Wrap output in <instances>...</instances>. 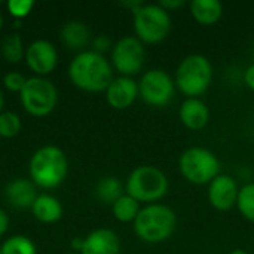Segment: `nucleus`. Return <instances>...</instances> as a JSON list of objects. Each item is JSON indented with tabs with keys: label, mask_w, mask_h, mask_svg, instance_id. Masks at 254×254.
I'll return each mask as SVG.
<instances>
[{
	"label": "nucleus",
	"mask_w": 254,
	"mask_h": 254,
	"mask_svg": "<svg viewBox=\"0 0 254 254\" xmlns=\"http://www.w3.org/2000/svg\"><path fill=\"white\" fill-rule=\"evenodd\" d=\"M132 228L137 238L143 243L161 244L168 241L176 232L177 214L165 204H147L141 207Z\"/></svg>",
	"instance_id": "f03ea898"
},
{
	"label": "nucleus",
	"mask_w": 254,
	"mask_h": 254,
	"mask_svg": "<svg viewBox=\"0 0 254 254\" xmlns=\"http://www.w3.org/2000/svg\"><path fill=\"white\" fill-rule=\"evenodd\" d=\"M25 82H27V79L21 73H18V71H9L4 76V79H3L4 86L9 91H12V92H21L24 85H25Z\"/></svg>",
	"instance_id": "bb28decb"
},
{
	"label": "nucleus",
	"mask_w": 254,
	"mask_h": 254,
	"mask_svg": "<svg viewBox=\"0 0 254 254\" xmlns=\"http://www.w3.org/2000/svg\"><path fill=\"white\" fill-rule=\"evenodd\" d=\"M228 254H250V253H249V252H246V250H243V249H235V250L229 252Z\"/></svg>",
	"instance_id": "473e14b6"
},
{
	"label": "nucleus",
	"mask_w": 254,
	"mask_h": 254,
	"mask_svg": "<svg viewBox=\"0 0 254 254\" xmlns=\"http://www.w3.org/2000/svg\"><path fill=\"white\" fill-rule=\"evenodd\" d=\"M174 77L164 68L146 70L138 80V95L150 107H165L174 98Z\"/></svg>",
	"instance_id": "6e6552de"
},
{
	"label": "nucleus",
	"mask_w": 254,
	"mask_h": 254,
	"mask_svg": "<svg viewBox=\"0 0 254 254\" xmlns=\"http://www.w3.org/2000/svg\"><path fill=\"white\" fill-rule=\"evenodd\" d=\"M0 254H1V249H0Z\"/></svg>",
	"instance_id": "c9c22d12"
},
{
	"label": "nucleus",
	"mask_w": 254,
	"mask_h": 254,
	"mask_svg": "<svg viewBox=\"0 0 254 254\" xmlns=\"http://www.w3.org/2000/svg\"><path fill=\"white\" fill-rule=\"evenodd\" d=\"M7 228H9V217H7V214L0 208V237L7 231Z\"/></svg>",
	"instance_id": "7c9ffc66"
},
{
	"label": "nucleus",
	"mask_w": 254,
	"mask_h": 254,
	"mask_svg": "<svg viewBox=\"0 0 254 254\" xmlns=\"http://www.w3.org/2000/svg\"><path fill=\"white\" fill-rule=\"evenodd\" d=\"M31 211L42 223H55L63 216L61 202L51 195H39L31 207Z\"/></svg>",
	"instance_id": "a211bd4d"
},
{
	"label": "nucleus",
	"mask_w": 254,
	"mask_h": 254,
	"mask_svg": "<svg viewBox=\"0 0 254 254\" xmlns=\"http://www.w3.org/2000/svg\"><path fill=\"white\" fill-rule=\"evenodd\" d=\"M25 61L27 65L42 77L43 74H49L51 71H54L58 61V52L51 42L40 39L33 42L27 48Z\"/></svg>",
	"instance_id": "f8f14e48"
},
{
	"label": "nucleus",
	"mask_w": 254,
	"mask_h": 254,
	"mask_svg": "<svg viewBox=\"0 0 254 254\" xmlns=\"http://www.w3.org/2000/svg\"><path fill=\"white\" fill-rule=\"evenodd\" d=\"M37 196L36 185L27 179H15L4 188V199L15 208H31Z\"/></svg>",
	"instance_id": "dca6fc26"
},
{
	"label": "nucleus",
	"mask_w": 254,
	"mask_h": 254,
	"mask_svg": "<svg viewBox=\"0 0 254 254\" xmlns=\"http://www.w3.org/2000/svg\"><path fill=\"white\" fill-rule=\"evenodd\" d=\"M132 27L135 37L144 45L161 43L171 33V13L159 3H143L132 12Z\"/></svg>",
	"instance_id": "0eeeda50"
},
{
	"label": "nucleus",
	"mask_w": 254,
	"mask_h": 254,
	"mask_svg": "<svg viewBox=\"0 0 254 254\" xmlns=\"http://www.w3.org/2000/svg\"><path fill=\"white\" fill-rule=\"evenodd\" d=\"M243 79H244L246 86H247L249 89L254 91V63H252V64L244 70V76H243Z\"/></svg>",
	"instance_id": "c85d7f7f"
},
{
	"label": "nucleus",
	"mask_w": 254,
	"mask_h": 254,
	"mask_svg": "<svg viewBox=\"0 0 254 254\" xmlns=\"http://www.w3.org/2000/svg\"><path fill=\"white\" fill-rule=\"evenodd\" d=\"M3 106H4V97H3V92H1V89H0V112H1V109H3Z\"/></svg>",
	"instance_id": "72a5a7b5"
},
{
	"label": "nucleus",
	"mask_w": 254,
	"mask_h": 254,
	"mask_svg": "<svg viewBox=\"0 0 254 254\" xmlns=\"http://www.w3.org/2000/svg\"><path fill=\"white\" fill-rule=\"evenodd\" d=\"M68 77L74 86L86 92H106L113 77L112 63L95 51H82L68 65Z\"/></svg>",
	"instance_id": "f257e3e1"
},
{
	"label": "nucleus",
	"mask_w": 254,
	"mask_h": 254,
	"mask_svg": "<svg viewBox=\"0 0 254 254\" xmlns=\"http://www.w3.org/2000/svg\"><path fill=\"white\" fill-rule=\"evenodd\" d=\"M214 77V68L208 57L189 54L177 65L174 82L177 91L186 98H201L208 91Z\"/></svg>",
	"instance_id": "7ed1b4c3"
},
{
	"label": "nucleus",
	"mask_w": 254,
	"mask_h": 254,
	"mask_svg": "<svg viewBox=\"0 0 254 254\" xmlns=\"http://www.w3.org/2000/svg\"><path fill=\"white\" fill-rule=\"evenodd\" d=\"M240 186L229 174H219L207 188V199L217 211H229L237 207Z\"/></svg>",
	"instance_id": "9b49d317"
},
{
	"label": "nucleus",
	"mask_w": 254,
	"mask_h": 254,
	"mask_svg": "<svg viewBox=\"0 0 254 254\" xmlns=\"http://www.w3.org/2000/svg\"><path fill=\"white\" fill-rule=\"evenodd\" d=\"M192 18L201 25H216L223 16V3L219 0H192L189 3Z\"/></svg>",
	"instance_id": "f3484780"
},
{
	"label": "nucleus",
	"mask_w": 254,
	"mask_h": 254,
	"mask_svg": "<svg viewBox=\"0 0 254 254\" xmlns=\"http://www.w3.org/2000/svg\"><path fill=\"white\" fill-rule=\"evenodd\" d=\"M92 45H94V51L98 52V54H101V55L104 52H107L110 48H113L112 40L107 36H97V37H94Z\"/></svg>",
	"instance_id": "cd10ccee"
},
{
	"label": "nucleus",
	"mask_w": 254,
	"mask_h": 254,
	"mask_svg": "<svg viewBox=\"0 0 254 254\" xmlns=\"http://www.w3.org/2000/svg\"><path fill=\"white\" fill-rule=\"evenodd\" d=\"M82 247H83V238H74V240L71 241V249H73V250L80 252Z\"/></svg>",
	"instance_id": "2f4dec72"
},
{
	"label": "nucleus",
	"mask_w": 254,
	"mask_h": 254,
	"mask_svg": "<svg viewBox=\"0 0 254 254\" xmlns=\"http://www.w3.org/2000/svg\"><path fill=\"white\" fill-rule=\"evenodd\" d=\"M159 4H161L165 10H168V12L171 13L173 10L183 7V6H185V1H183V0H162V1H159Z\"/></svg>",
	"instance_id": "c756f323"
},
{
	"label": "nucleus",
	"mask_w": 254,
	"mask_h": 254,
	"mask_svg": "<svg viewBox=\"0 0 254 254\" xmlns=\"http://www.w3.org/2000/svg\"><path fill=\"white\" fill-rule=\"evenodd\" d=\"M125 193V185L113 176H107L103 177L94 189V195L95 198L106 205H113L122 195Z\"/></svg>",
	"instance_id": "aec40b11"
},
{
	"label": "nucleus",
	"mask_w": 254,
	"mask_h": 254,
	"mask_svg": "<svg viewBox=\"0 0 254 254\" xmlns=\"http://www.w3.org/2000/svg\"><path fill=\"white\" fill-rule=\"evenodd\" d=\"M1 54L3 57L15 64L18 61L22 60V55H24V49H22V39L18 36V34H10L7 36L3 43H1Z\"/></svg>",
	"instance_id": "b1692460"
},
{
	"label": "nucleus",
	"mask_w": 254,
	"mask_h": 254,
	"mask_svg": "<svg viewBox=\"0 0 254 254\" xmlns=\"http://www.w3.org/2000/svg\"><path fill=\"white\" fill-rule=\"evenodd\" d=\"M1 27H3V16H1V13H0V30H1Z\"/></svg>",
	"instance_id": "f704fd0d"
},
{
	"label": "nucleus",
	"mask_w": 254,
	"mask_h": 254,
	"mask_svg": "<svg viewBox=\"0 0 254 254\" xmlns=\"http://www.w3.org/2000/svg\"><path fill=\"white\" fill-rule=\"evenodd\" d=\"M80 254H121V240L112 229H95L83 238Z\"/></svg>",
	"instance_id": "2eb2a0df"
},
{
	"label": "nucleus",
	"mask_w": 254,
	"mask_h": 254,
	"mask_svg": "<svg viewBox=\"0 0 254 254\" xmlns=\"http://www.w3.org/2000/svg\"><path fill=\"white\" fill-rule=\"evenodd\" d=\"M61 40L71 49H83L91 42V31L82 21H70L61 30Z\"/></svg>",
	"instance_id": "6ab92c4d"
},
{
	"label": "nucleus",
	"mask_w": 254,
	"mask_h": 254,
	"mask_svg": "<svg viewBox=\"0 0 254 254\" xmlns=\"http://www.w3.org/2000/svg\"><path fill=\"white\" fill-rule=\"evenodd\" d=\"M112 67L119 76L134 77L143 71L146 63L144 43L135 36L121 37L112 48Z\"/></svg>",
	"instance_id": "9d476101"
},
{
	"label": "nucleus",
	"mask_w": 254,
	"mask_h": 254,
	"mask_svg": "<svg viewBox=\"0 0 254 254\" xmlns=\"http://www.w3.org/2000/svg\"><path fill=\"white\" fill-rule=\"evenodd\" d=\"M179 119L185 128L201 131L210 122V109L201 98H185L179 107Z\"/></svg>",
	"instance_id": "4468645a"
},
{
	"label": "nucleus",
	"mask_w": 254,
	"mask_h": 254,
	"mask_svg": "<svg viewBox=\"0 0 254 254\" xmlns=\"http://www.w3.org/2000/svg\"><path fill=\"white\" fill-rule=\"evenodd\" d=\"M138 97V80L128 76L115 77L106 89V100L116 110L129 109Z\"/></svg>",
	"instance_id": "ddd939ff"
},
{
	"label": "nucleus",
	"mask_w": 254,
	"mask_h": 254,
	"mask_svg": "<svg viewBox=\"0 0 254 254\" xmlns=\"http://www.w3.org/2000/svg\"><path fill=\"white\" fill-rule=\"evenodd\" d=\"M31 182L42 189H55L67 177L68 162L61 149L57 146H45L39 149L30 159Z\"/></svg>",
	"instance_id": "39448f33"
},
{
	"label": "nucleus",
	"mask_w": 254,
	"mask_h": 254,
	"mask_svg": "<svg viewBox=\"0 0 254 254\" xmlns=\"http://www.w3.org/2000/svg\"><path fill=\"white\" fill-rule=\"evenodd\" d=\"M33 7H34V1L31 0H9L7 1V10L15 18L27 16Z\"/></svg>",
	"instance_id": "a878e982"
},
{
	"label": "nucleus",
	"mask_w": 254,
	"mask_h": 254,
	"mask_svg": "<svg viewBox=\"0 0 254 254\" xmlns=\"http://www.w3.org/2000/svg\"><path fill=\"white\" fill-rule=\"evenodd\" d=\"M182 177L196 186H208L219 174H222L220 159L207 147L192 146L182 152L177 162Z\"/></svg>",
	"instance_id": "423d86ee"
},
{
	"label": "nucleus",
	"mask_w": 254,
	"mask_h": 254,
	"mask_svg": "<svg viewBox=\"0 0 254 254\" xmlns=\"http://www.w3.org/2000/svg\"><path fill=\"white\" fill-rule=\"evenodd\" d=\"M237 208L240 214L254 223V183H246L240 188L238 199H237Z\"/></svg>",
	"instance_id": "4be33fe9"
},
{
	"label": "nucleus",
	"mask_w": 254,
	"mask_h": 254,
	"mask_svg": "<svg viewBox=\"0 0 254 254\" xmlns=\"http://www.w3.org/2000/svg\"><path fill=\"white\" fill-rule=\"evenodd\" d=\"M140 210H141V204L137 199H134L132 196H129L128 193H124L112 205L113 217L121 223H134Z\"/></svg>",
	"instance_id": "412c9836"
},
{
	"label": "nucleus",
	"mask_w": 254,
	"mask_h": 254,
	"mask_svg": "<svg viewBox=\"0 0 254 254\" xmlns=\"http://www.w3.org/2000/svg\"><path fill=\"white\" fill-rule=\"evenodd\" d=\"M19 98L27 113L36 118H43L55 109L58 92L51 80L36 76L27 79L22 91L19 92Z\"/></svg>",
	"instance_id": "1a4fd4ad"
},
{
	"label": "nucleus",
	"mask_w": 254,
	"mask_h": 254,
	"mask_svg": "<svg viewBox=\"0 0 254 254\" xmlns=\"http://www.w3.org/2000/svg\"><path fill=\"white\" fill-rule=\"evenodd\" d=\"M168 189L167 174L155 165L135 167L125 182V193L146 205L159 202L168 193Z\"/></svg>",
	"instance_id": "20e7f679"
},
{
	"label": "nucleus",
	"mask_w": 254,
	"mask_h": 254,
	"mask_svg": "<svg viewBox=\"0 0 254 254\" xmlns=\"http://www.w3.org/2000/svg\"><path fill=\"white\" fill-rule=\"evenodd\" d=\"M21 131V119L13 112L0 113V137L10 138L18 135Z\"/></svg>",
	"instance_id": "393cba45"
},
{
	"label": "nucleus",
	"mask_w": 254,
	"mask_h": 254,
	"mask_svg": "<svg viewBox=\"0 0 254 254\" xmlns=\"http://www.w3.org/2000/svg\"><path fill=\"white\" fill-rule=\"evenodd\" d=\"M1 254H36L34 243L22 235L10 237L4 241V244L0 247Z\"/></svg>",
	"instance_id": "5701e85b"
},
{
	"label": "nucleus",
	"mask_w": 254,
	"mask_h": 254,
	"mask_svg": "<svg viewBox=\"0 0 254 254\" xmlns=\"http://www.w3.org/2000/svg\"><path fill=\"white\" fill-rule=\"evenodd\" d=\"M70 254H76V253H70Z\"/></svg>",
	"instance_id": "e433bc0d"
}]
</instances>
